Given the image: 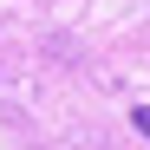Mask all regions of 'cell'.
I'll list each match as a JSON object with an SVG mask.
<instances>
[{
	"label": "cell",
	"mask_w": 150,
	"mask_h": 150,
	"mask_svg": "<svg viewBox=\"0 0 150 150\" xmlns=\"http://www.w3.org/2000/svg\"><path fill=\"white\" fill-rule=\"evenodd\" d=\"M131 124H137V131L150 137V105H137V111H131Z\"/></svg>",
	"instance_id": "6da1fadb"
}]
</instances>
